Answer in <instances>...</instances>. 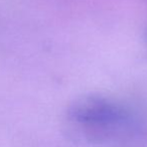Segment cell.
Segmentation results:
<instances>
[{
  "label": "cell",
  "instance_id": "obj_1",
  "mask_svg": "<svg viewBox=\"0 0 147 147\" xmlns=\"http://www.w3.org/2000/svg\"><path fill=\"white\" fill-rule=\"evenodd\" d=\"M67 118L77 126L96 134L107 135L128 126L131 115L110 98L89 95L76 99L67 108Z\"/></svg>",
  "mask_w": 147,
  "mask_h": 147
}]
</instances>
